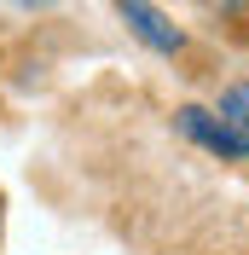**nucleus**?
Returning a JSON list of instances; mask_svg holds the SVG:
<instances>
[{
	"mask_svg": "<svg viewBox=\"0 0 249 255\" xmlns=\"http://www.w3.org/2000/svg\"><path fill=\"white\" fill-rule=\"evenodd\" d=\"M174 122H180V133H186V139H197L203 151H215V157H226V162H249V133H244V128H232L220 111L186 105Z\"/></svg>",
	"mask_w": 249,
	"mask_h": 255,
	"instance_id": "1",
	"label": "nucleus"
},
{
	"mask_svg": "<svg viewBox=\"0 0 249 255\" xmlns=\"http://www.w3.org/2000/svg\"><path fill=\"white\" fill-rule=\"evenodd\" d=\"M116 12H122V23L139 35L151 52H180V47H186V35L168 23V12H162L156 0H116Z\"/></svg>",
	"mask_w": 249,
	"mask_h": 255,
	"instance_id": "2",
	"label": "nucleus"
},
{
	"mask_svg": "<svg viewBox=\"0 0 249 255\" xmlns=\"http://www.w3.org/2000/svg\"><path fill=\"white\" fill-rule=\"evenodd\" d=\"M220 116L249 133V81H238V87H226V93H220Z\"/></svg>",
	"mask_w": 249,
	"mask_h": 255,
	"instance_id": "3",
	"label": "nucleus"
},
{
	"mask_svg": "<svg viewBox=\"0 0 249 255\" xmlns=\"http://www.w3.org/2000/svg\"><path fill=\"white\" fill-rule=\"evenodd\" d=\"M209 12H220V17H244L249 12V0H203Z\"/></svg>",
	"mask_w": 249,
	"mask_h": 255,
	"instance_id": "4",
	"label": "nucleus"
}]
</instances>
